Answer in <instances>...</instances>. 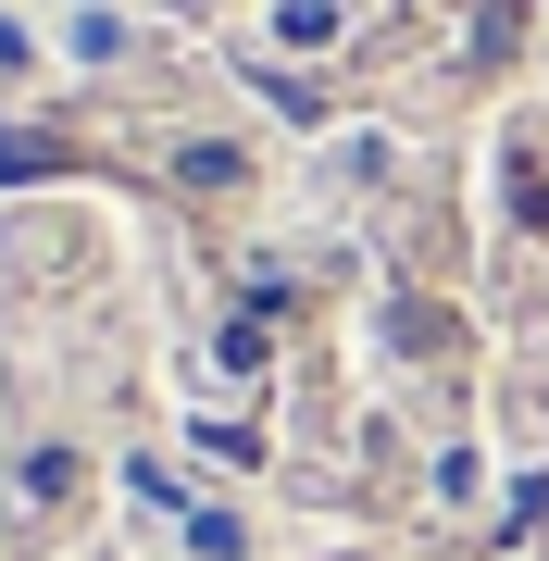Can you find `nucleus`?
I'll return each instance as SVG.
<instances>
[{
    "instance_id": "nucleus-1",
    "label": "nucleus",
    "mask_w": 549,
    "mask_h": 561,
    "mask_svg": "<svg viewBox=\"0 0 549 561\" xmlns=\"http://www.w3.org/2000/svg\"><path fill=\"white\" fill-rule=\"evenodd\" d=\"M275 38H300V50H325V38H338V0H287V13H275Z\"/></svg>"
}]
</instances>
